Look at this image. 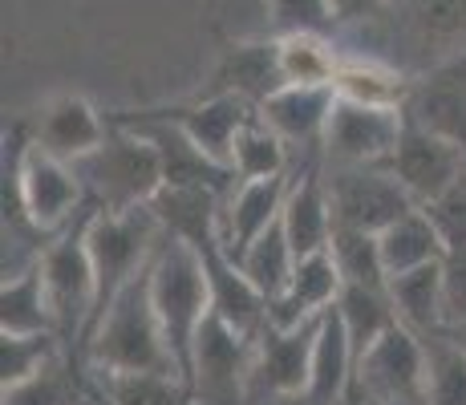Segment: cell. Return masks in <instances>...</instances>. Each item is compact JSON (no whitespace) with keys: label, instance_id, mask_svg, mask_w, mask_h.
Returning a JSON list of instances; mask_svg holds the SVG:
<instances>
[{"label":"cell","instance_id":"6da1fadb","mask_svg":"<svg viewBox=\"0 0 466 405\" xmlns=\"http://www.w3.org/2000/svg\"><path fill=\"white\" fill-rule=\"evenodd\" d=\"M5 215L53 239L86 211V187L69 162L45 155L21 122L5 138Z\"/></svg>","mask_w":466,"mask_h":405},{"label":"cell","instance_id":"7a4b0ae2","mask_svg":"<svg viewBox=\"0 0 466 405\" xmlns=\"http://www.w3.org/2000/svg\"><path fill=\"white\" fill-rule=\"evenodd\" d=\"M155 264V259H150ZM82 361L94 365V373H155V377H178L170 349L158 324L155 300H150V268L118 292L97 329L89 332Z\"/></svg>","mask_w":466,"mask_h":405},{"label":"cell","instance_id":"3957f363","mask_svg":"<svg viewBox=\"0 0 466 405\" xmlns=\"http://www.w3.org/2000/svg\"><path fill=\"white\" fill-rule=\"evenodd\" d=\"M150 300H155V312H158V324H163V337H167L178 381L191 390L195 345H199V332L211 317L208 272H203V259L191 243L163 236V248L155 251V264H150Z\"/></svg>","mask_w":466,"mask_h":405},{"label":"cell","instance_id":"277c9868","mask_svg":"<svg viewBox=\"0 0 466 405\" xmlns=\"http://www.w3.org/2000/svg\"><path fill=\"white\" fill-rule=\"evenodd\" d=\"M74 170L86 187V199L102 207V211H142L167 187L163 158H158L155 142L114 122H110V138L89 158L74 162Z\"/></svg>","mask_w":466,"mask_h":405},{"label":"cell","instance_id":"5b68a950","mask_svg":"<svg viewBox=\"0 0 466 405\" xmlns=\"http://www.w3.org/2000/svg\"><path fill=\"white\" fill-rule=\"evenodd\" d=\"M94 211L97 207L86 203V211L66 231H57L37 256L57 337L61 345H74V353H82V340L97 312V280L94 259H89V219H94Z\"/></svg>","mask_w":466,"mask_h":405},{"label":"cell","instance_id":"8992f818","mask_svg":"<svg viewBox=\"0 0 466 405\" xmlns=\"http://www.w3.org/2000/svg\"><path fill=\"white\" fill-rule=\"evenodd\" d=\"M158 248H163V228H158L150 207H142V211H102L97 207L94 219H89V259H94V280H97V312H94L89 332L110 312V304L118 300L122 288L134 276L147 272ZM89 332H86V340H89ZM86 340H82V349H86Z\"/></svg>","mask_w":466,"mask_h":405},{"label":"cell","instance_id":"52a82bcc","mask_svg":"<svg viewBox=\"0 0 466 405\" xmlns=\"http://www.w3.org/2000/svg\"><path fill=\"white\" fill-rule=\"evenodd\" d=\"M325 183L329 203H333V223L349 231L381 236L385 228H393L410 211H418L410 191L385 167H333L325 175Z\"/></svg>","mask_w":466,"mask_h":405},{"label":"cell","instance_id":"ba28073f","mask_svg":"<svg viewBox=\"0 0 466 405\" xmlns=\"http://www.w3.org/2000/svg\"><path fill=\"white\" fill-rule=\"evenodd\" d=\"M320 320L297 324V329H272L256 340L252 373H248V405H284L304 401L312 373V349H317Z\"/></svg>","mask_w":466,"mask_h":405},{"label":"cell","instance_id":"9c48e42d","mask_svg":"<svg viewBox=\"0 0 466 405\" xmlns=\"http://www.w3.org/2000/svg\"><path fill=\"white\" fill-rule=\"evenodd\" d=\"M110 122L127 126V130H138L142 138L155 142L158 158H163L167 187H178V191H208V195H219L223 203H228L231 191L239 187L236 170L215 162L208 150H199L175 122L155 118V114H147V110H122V114H114Z\"/></svg>","mask_w":466,"mask_h":405},{"label":"cell","instance_id":"30bf717a","mask_svg":"<svg viewBox=\"0 0 466 405\" xmlns=\"http://www.w3.org/2000/svg\"><path fill=\"white\" fill-rule=\"evenodd\" d=\"M357 390L370 405H426V340L393 324L357 361Z\"/></svg>","mask_w":466,"mask_h":405},{"label":"cell","instance_id":"8fae6325","mask_svg":"<svg viewBox=\"0 0 466 405\" xmlns=\"http://www.w3.org/2000/svg\"><path fill=\"white\" fill-rule=\"evenodd\" d=\"M256 340L239 337L219 317H208L195 345V405H248V373H252Z\"/></svg>","mask_w":466,"mask_h":405},{"label":"cell","instance_id":"7c38bea8","mask_svg":"<svg viewBox=\"0 0 466 405\" xmlns=\"http://www.w3.org/2000/svg\"><path fill=\"white\" fill-rule=\"evenodd\" d=\"M406 130V114L390 106H361L337 97L325 130V155L337 167H385Z\"/></svg>","mask_w":466,"mask_h":405},{"label":"cell","instance_id":"4fadbf2b","mask_svg":"<svg viewBox=\"0 0 466 405\" xmlns=\"http://www.w3.org/2000/svg\"><path fill=\"white\" fill-rule=\"evenodd\" d=\"M385 170L406 187L418 207H430L466 178V155L454 142L438 138V134H430L406 118L401 142L393 150V158L385 162Z\"/></svg>","mask_w":466,"mask_h":405},{"label":"cell","instance_id":"5bb4252c","mask_svg":"<svg viewBox=\"0 0 466 405\" xmlns=\"http://www.w3.org/2000/svg\"><path fill=\"white\" fill-rule=\"evenodd\" d=\"M401 114L422 130L454 142L466 155V49L451 53L434 69H426L410 86Z\"/></svg>","mask_w":466,"mask_h":405},{"label":"cell","instance_id":"9a60e30c","mask_svg":"<svg viewBox=\"0 0 466 405\" xmlns=\"http://www.w3.org/2000/svg\"><path fill=\"white\" fill-rule=\"evenodd\" d=\"M199 259L203 272H208V288H211V312L219 317L228 329H236L239 337L259 340L268 329V300L259 296V288L244 276V268L228 256L219 236H211L208 243H199Z\"/></svg>","mask_w":466,"mask_h":405},{"label":"cell","instance_id":"2e32d148","mask_svg":"<svg viewBox=\"0 0 466 405\" xmlns=\"http://www.w3.org/2000/svg\"><path fill=\"white\" fill-rule=\"evenodd\" d=\"M284 231H289L297 259L320 256L333 243L337 223H333V203H329L320 155H304L300 167L292 170V187H289V199H284Z\"/></svg>","mask_w":466,"mask_h":405},{"label":"cell","instance_id":"e0dca14e","mask_svg":"<svg viewBox=\"0 0 466 405\" xmlns=\"http://www.w3.org/2000/svg\"><path fill=\"white\" fill-rule=\"evenodd\" d=\"M106 138H110V118H102L82 94L49 97L37 114V126H33V142L45 155L69 162V167L89 158Z\"/></svg>","mask_w":466,"mask_h":405},{"label":"cell","instance_id":"ac0fdd59","mask_svg":"<svg viewBox=\"0 0 466 405\" xmlns=\"http://www.w3.org/2000/svg\"><path fill=\"white\" fill-rule=\"evenodd\" d=\"M155 118L175 122L187 138L195 142L199 150H208L215 162L231 167V147H236L239 130L252 122V114H259L256 106H248L244 97H231V94H208L199 102H187V106H155Z\"/></svg>","mask_w":466,"mask_h":405},{"label":"cell","instance_id":"d6986e66","mask_svg":"<svg viewBox=\"0 0 466 405\" xmlns=\"http://www.w3.org/2000/svg\"><path fill=\"white\" fill-rule=\"evenodd\" d=\"M289 86L280 66V37H264V41H239L228 45L211 74L208 94H231L244 97L248 106H264L268 97H276Z\"/></svg>","mask_w":466,"mask_h":405},{"label":"cell","instance_id":"ffe728a7","mask_svg":"<svg viewBox=\"0 0 466 405\" xmlns=\"http://www.w3.org/2000/svg\"><path fill=\"white\" fill-rule=\"evenodd\" d=\"M333 106H337L333 86H284L280 94L259 106V114L289 147H300L304 155H320Z\"/></svg>","mask_w":466,"mask_h":405},{"label":"cell","instance_id":"44dd1931","mask_svg":"<svg viewBox=\"0 0 466 405\" xmlns=\"http://www.w3.org/2000/svg\"><path fill=\"white\" fill-rule=\"evenodd\" d=\"M289 187H292V175L259 178V183H239L236 191H231V199L223 203L219 239H223V248H228V256L236 259V264H239V256H244V251L272 228V223H280Z\"/></svg>","mask_w":466,"mask_h":405},{"label":"cell","instance_id":"7402d4cb","mask_svg":"<svg viewBox=\"0 0 466 405\" xmlns=\"http://www.w3.org/2000/svg\"><path fill=\"white\" fill-rule=\"evenodd\" d=\"M340 288H345V280H340L333 251L297 259V272H292L289 288L268 304V324L272 329H297V324L320 320L340 300Z\"/></svg>","mask_w":466,"mask_h":405},{"label":"cell","instance_id":"603a6c76","mask_svg":"<svg viewBox=\"0 0 466 405\" xmlns=\"http://www.w3.org/2000/svg\"><path fill=\"white\" fill-rule=\"evenodd\" d=\"M357 385V357L349 345V332L337 317V304L320 317L317 349H312V373L300 405H340Z\"/></svg>","mask_w":466,"mask_h":405},{"label":"cell","instance_id":"cb8c5ba5","mask_svg":"<svg viewBox=\"0 0 466 405\" xmlns=\"http://www.w3.org/2000/svg\"><path fill=\"white\" fill-rule=\"evenodd\" d=\"M390 300L398 309V320L414 329L418 337H442L446 329V264H430L418 272L393 276Z\"/></svg>","mask_w":466,"mask_h":405},{"label":"cell","instance_id":"d4e9b609","mask_svg":"<svg viewBox=\"0 0 466 405\" xmlns=\"http://www.w3.org/2000/svg\"><path fill=\"white\" fill-rule=\"evenodd\" d=\"M0 332H8V337H57L49 296H45L41 259H33L25 272L5 276V284H0Z\"/></svg>","mask_w":466,"mask_h":405},{"label":"cell","instance_id":"484cf974","mask_svg":"<svg viewBox=\"0 0 466 405\" xmlns=\"http://www.w3.org/2000/svg\"><path fill=\"white\" fill-rule=\"evenodd\" d=\"M378 248H381V264L390 280L393 276L418 272V268H430V264H446V243L422 207L410 211L406 219H398L393 228H385L378 236Z\"/></svg>","mask_w":466,"mask_h":405},{"label":"cell","instance_id":"4316f807","mask_svg":"<svg viewBox=\"0 0 466 405\" xmlns=\"http://www.w3.org/2000/svg\"><path fill=\"white\" fill-rule=\"evenodd\" d=\"M337 317L349 332V345H353V357L361 361L373 345L393 329L398 320V309L390 300V288H361V284H345L337 300Z\"/></svg>","mask_w":466,"mask_h":405},{"label":"cell","instance_id":"83f0119b","mask_svg":"<svg viewBox=\"0 0 466 405\" xmlns=\"http://www.w3.org/2000/svg\"><path fill=\"white\" fill-rule=\"evenodd\" d=\"M0 405H94L86 373H82V357L77 353L53 357L37 377L5 390V401Z\"/></svg>","mask_w":466,"mask_h":405},{"label":"cell","instance_id":"f1b7e54d","mask_svg":"<svg viewBox=\"0 0 466 405\" xmlns=\"http://www.w3.org/2000/svg\"><path fill=\"white\" fill-rule=\"evenodd\" d=\"M410 81L406 74H398L393 66H381L373 57H345L337 69V97L345 102H361V106H390V110H401L410 94Z\"/></svg>","mask_w":466,"mask_h":405},{"label":"cell","instance_id":"f546056e","mask_svg":"<svg viewBox=\"0 0 466 405\" xmlns=\"http://www.w3.org/2000/svg\"><path fill=\"white\" fill-rule=\"evenodd\" d=\"M231 170H236L239 183H259V178L292 175L289 142L264 122V114H252V122L239 130L236 147H231Z\"/></svg>","mask_w":466,"mask_h":405},{"label":"cell","instance_id":"4dcf8cb0","mask_svg":"<svg viewBox=\"0 0 466 405\" xmlns=\"http://www.w3.org/2000/svg\"><path fill=\"white\" fill-rule=\"evenodd\" d=\"M239 268H244V276L259 288V296H264L268 304L289 288L292 272H297V251H292L289 231H284V215H280V223H272V228L239 256Z\"/></svg>","mask_w":466,"mask_h":405},{"label":"cell","instance_id":"1f68e13d","mask_svg":"<svg viewBox=\"0 0 466 405\" xmlns=\"http://www.w3.org/2000/svg\"><path fill=\"white\" fill-rule=\"evenodd\" d=\"M340 61L345 53L333 45V37H312V33L280 37V66L289 86H333Z\"/></svg>","mask_w":466,"mask_h":405},{"label":"cell","instance_id":"d6a6232c","mask_svg":"<svg viewBox=\"0 0 466 405\" xmlns=\"http://www.w3.org/2000/svg\"><path fill=\"white\" fill-rule=\"evenodd\" d=\"M426 340V405H466V345L451 337Z\"/></svg>","mask_w":466,"mask_h":405},{"label":"cell","instance_id":"836d02e7","mask_svg":"<svg viewBox=\"0 0 466 405\" xmlns=\"http://www.w3.org/2000/svg\"><path fill=\"white\" fill-rule=\"evenodd\" d=\"M102 401L110 405H195L191 390L178 377L155 373H97Z\"/></svg>","mask_w":466,"mask_h":405},{"label":"cell","instance_id":"e575fe53","mask_svg":"<svg viewBox=\"0 0 466 405\" xmlns=\"http://www.w3.org/2000/svg\"><path fill=\"white\" fill-rule=\"evenodd\" d=\"M333 251L337 268H340V280L345 284H361V288H390V276H385V264H381V248H378V236L370 231H349V228H337L333 231Z\"/></svg>","mask_w":466,"mask_h":405},{"label":"cell","instance_id":"d590c367","mask_svg":"<svg viewBox=\"0 0 466 405\" xmlns=\"http://www.w3.org/2000/svg\"><path fill=\"white\" fill-rule=\"evenodd\" d=\"M406 25L418 41L451 45L466 33V0H401Z\"/></svg>","mask_w":466,"mask_h":405},{"label":"cell","instance_id":"8d00e7d4","mask_svg":"<svg viewBox=\"0 0 466 405\" xmlns=\"http://www.w3.org/2000/svg\"><path fill=\"white\" fill-rule=\"evenodd\" d=\"M61 357V337H8L0 332V385H13L37 377L45 365Z\"/></svg>","mask_w":466,"mask_h":405},{"label":"cell","instance_id":"74e56055","mask_svg":"<svg viewBox=\"0 0 466 405\" xmlns=\"http://www.w3.org/2000/svg\"><path fill=\"white\" fill-rule=\"evenodd\" d=\"M268 16H272V37H333L340 29L333 0H268Z\"/></svg>","mask_w":466,"mask_h":405},{"label":"cell","instance_id":"f35d334b","mask_svg":"<svg viewBox=\"0 0 466 405\" xmlns=\"http://www.w3.org/2000/svg\"><path fill=\"white\" fill-rule=\"evenodd\" d=\"M381 5L385 0H333V13L340 25H357V21H370Z\"/></svg>","mask_w":466,"mask_h":405},{"label":"cell","instance_id":"ab89813d","mask_svg":"<svg viewBox=\"0 0 466 405\" xmlns=\"http://www.w3.org/2000/svg\"><path fill=\"white\" fill-rule=\"evenodd\" d=\"M340 405H370V401H365V393H361V390H357V385H353V393H349V398L340 401Z\"/></svg>","mask_w":466,"mask_h":405}]
</instances>
